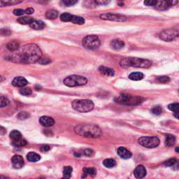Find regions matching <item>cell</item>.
<instances>
[{
  "mask_svg": "<svg viewBox=\"0 0 179 179\" xmlns=\"http://www.w3.org/2000/svg\"><path fill=\"white\" fill-rule=\"evenodd\" d=\"M29 116H30V115H29V113L25 112V111H23V112L19 113L18 114L17 118H18L19 120H26V119L28 118Z\"/></svg>",
  "mask_w": 179,
  "mask_h": 179,
  "instance_id": "cell-35",
  "label": "cell"
},
{
  "mask_svg": "<svg viewBox=\"0 0 179 179\" xmlns=\"http://www.w3.org/2000/svg\"><path fill=\"white\" fill-rule=\"evenodd\" d=\"M157 2L158 1H153V0H149V1H145L144 4L146 6H148V7H156V5L157 4Z\"/></svg>",
  "mask_w": 179,
  "mask_h": 179,
  "instance_id": "cell-43",
  "label": "cell"
},
{
  "mask_svg": "<svg viewBox=\"0 0 179 179\" xmlns=\"http://www.w3.org/2000/svg\"><path fill=\"white\" fill-rule=\"evenodd\" d=\"M116 102L126 105H138L144 101V99L139 97H134L128 94H121L115 99Z\"/></svg>",
  "mask_w": 179,
  "mask_h": 179,
  "instance_id": "cell-5",
  "label": "cell"
},
{
  "mask_svg": "<svg viewBox=\"0 0 179 179\" xmlns=\"http://www.w3.org/2000/svg\"><path fill=\"white\" fill-rule=\"evenodd\" d=\"M138 142L141 146L148 148L158 147L160 143V139L156 136H142L139 139Z\"/></svg>",
  "mask_w": 179,
  "mask_h": 179,
  "instance_id": "cell-8",
  "label": "cell"
},
{
  "mask_svg": "<svg viewBox=\"0 0 179 179\" xmlns=\"http://www.w3.org/2000/svg\"><path fill=\"white\" fill-rule=\"evenodd\" d=\"M103 164H104L105 167L111 169L114 167L116 166V162L113 160V159L109 158V159H106V160L103 161Z\"/></svg>",
  "mask_w": 179,
  "mask_h": 179,
  "instance_id": "cell-26",
  "label": "cell"
},
{
  "mask_svg": "<svg viewBox=\"0 0 179 179\" xmlns=\"http://www.w3.org/2000/svg\"><path fill=\"white\" fill-rule=\"evenodd\" d=\"M72 168L71 167H65L63 170V177L62 179H69L71 178V173H72Z\"/></svg>",
  "mask_w": 179,
  "mask_h": 179,
  "instance_id": "cell-25",
  "label": "cell"
},
{
  "mask_svg": "<svg viewBox=\"0 0 179 179\" xmlns=\"http://www.w3.org/2000/svg\"><path fill=\"white\" fill-rule=\"evenodd\" d=\"M11 163L15 169H21L24 166L23 158L18 155L14 156L11 159Z\"/></svg>",
  "mask_w": 179,
  "mask_h": 179,
  "instance_id": "cell-11",
  "label": "cell"
},
{
  "mask_svg": "<svg viewBox=\"0 0 179 179\" xmlns=\"http://www.w3.org/2000/svg\"><path fill=\"white\" fill-rule=\"evenodd\" d=\"M34 21V20L33 18L28 16L21 17L18 19V22L19 23L22 24V25H30Z\"/></svg>",
  "mask_w": 179,
  "mask_h": 179,
  "instance_id": "cell-24",
  "label": "cell"
},
{
  "mask_svg": "<svg viewBox=\"0 0 179 179\" xmlns=\"http://www.w3.org/2000/svg\"><path fill=\"white\" fill-rule=\"evenodd\" d=\"M179 32L178 29H167L161 32L160 38L164 41H172L178 37Z\"/></svg>",
  "mask_w": 179,
  "mask_h": 179,
  "instance_id": "cell-9",
  "label": "cell"
},
{
  "mask_svg": "<svg viewBox=\"0 0 179 179\" xmlns=\"http://www.w3.org/2000/svg\"><path fill=\"white\" fill-rule=\"evenodd\" d=\"M38 62H39V64H41V65H48V64H50L51 62V60L48 57H41L40 59H39V61H38Z\"/></svg>",
  "mask_w": 179,
  "mask_h": 179,
  "instance_id": "cell-37",
  "label": "cell"
},
{
  "mask_svg": "<svg viewBox=\"0 0 179 179\" xmlns=\"http://www.w3.org/2000/svg\"><path fill=\"white\" fill-rule=\"evenodd\" d=\"M7 48L9 51H13V52H14V51H17V50L20 48V43L18 41H11V42H9L7 44Z\"/></svg>",
  "mask_w": 179,
  "mask_h": 179,
  "instance_id": "cell-27",
  "label": "cell"
},
{
  "mask_svg": "<svg viewBox=\"0 0 179 179\" xmlns=\"http://www.w3.org/2000/svg\"><path fill=\"white\" fill-rule=\"evenodd\" d=\"M98 70L101 74L108 76H113L115 75V71L113 69L109 68L104 66H100L99 67Z\"/></svg>",
  "mask_w": 179,
  "mask_h": 179,
  "instance_id": "cell-17",
  "label": "cell"
},
{
  "mask_svg": "<svg viewBox=\"0 0 179 179\" xmlns=\"http://www.w3.org/2000/svg\"><path fill=\"white\" fill-rule=\"evenodd\" d=\"M176 151L177 153H178V148H176Z\"/></svg>",
  "mask_w": 179,
  "mask_h": 179,
  "instance_id": "cell-48",
  "label": "cell"
},
{
  "mask_svg": "<svg viewBox=\"0 0 179 179\" xmlns=\"http://www.w3.org/2000/svg\"><path fill=\"white\" fill-rule=\"evenodd\" d=\"M10 138L12 139V141H16L22 139L23 137H22L21 133L19 131L13 130L10 133Z\"/></svg>",
  "mask_w": 179,
  "mask_h": 179,
  "instance_id": "cell-28",
  "label": "cell"
},
{
  "mask_svg": "<svg viewBox=\"0 0 179 179\" xmlns=\"http://www.w3.org/2000/svg\"><path fill=\"white\" fill-rule=\"evenodd\" d=\"M176 143V138L174 135L172 134H168L167 135L166 139H165V144L166 146L169 147L173 146Z\"/></svg>",
  "mask_w": 179,
  "mask_h": 179,
  "instance_id": "cell-23",
  "label": "cell"
},
{
  "mask_svg": "<svg viewBox=\"0 0 179 179\" xmlns=\"http://www.w3.org/2000/svg\"><path fill=\"white\" fill-rule=\"evenodd\" d=\"M74 130L77 134L87 138H99L102 134L101 129L97 125L92 124L78 125L75 127Z\"/></svg>",
  "mask_w": 179,
  "mask_h": 179,
  "instance_id": "cell-2",
  "label": "cell"
},
{
  "mask_svg": "<svg viewBox=\"0 0 179 179\" xmlns=\"http://www.w3.org/2000/svg\"><path fill=\"white\" fill-rule=\"evenodd\" d=\"M134 175L136 178L142 179L144 178L146 175V169L143 165H139L134 171Z\"/></svg>",
  "mask_w": 179,
  "mask_h": 179,
  "instance_id": "cell-12",
  "label": "cell"
},
{
  "mask_svg": "<svg viewBox=\"0 0 179 179\" xmlns=\"http://www.w3.org/2000/svg\"><path fill=\"white\" fill-rule=\"evenodd\" d=\"M109 2H110L109 1H103V0H101V1H95V3L99 5H106Z\"/></svg>",
  "mask_w": 179,
  "mask_h": 179,
  "instance_id": "cell-47",
  "label": "cell"
},
{
  "mask_svg": "<svg viewBox=\"0 0 179 179\" xmlns=\"http://www.w3.org/2000/svg\"><path fill=\"white\" fill-rule=\"evenodd\" d=\"M57 15H58V13L55 10H49L45 13V16H46L48 19L50 20H54L57 18Z\"/></svg>",
  "mask_w": 179,
  "mask_h": 179,
  "instance_id": "cell-30",
  "label": "cell"
},
{
  "mask_svg": "<svg viewBox=\"0 0 179 179\" xmlns=\"http://www.w3.org/2000/svg\"><path fill=\"white\" fill-rule=\"evenodd\" d=\"M39 123L44 127H51L55 124V120L48 116H41L39 119Z\"/></svg>",
  "mask_w": 179,
  "mask_h": 179,
  "instance_id": "cell-16",
  "label": "cell"
},
{
  "mask_svg": "<svg viewBox=\"0 0 179 179\" xmlns=\"http://www.w3.org/2000/svg\"><path fill=\"white\" fill-rule=\"evenodd\" d=\"M111 45L112 48L114 50H120L125 46L124 41L119 40V39H114L111 42Z\"/></svg>",
  "mask_w": 179,
  "mask_h": 179,
  "instance_id": "cell-20",
  "label": "cell"
},
{
  "mask_svg": "<svg viewBox=\"0 0 179 179\" xmlns=\"http://www.w3.org/2000/svg\"><path fill=\"white\" fill-rule=\"evenodd\" d=\"M83 174L82 178H85V177H87V176H90L93 177L96 176V174H97V170L93 167L83 168Z\"/></svg>",
  "mask_w": 179,
  "mask_h": 179,
  "instance_id": "cell-18",
  "label": "cell"
},
{
  "mask_svg": "<svg viewBox=\"0 0 179 179\" xmlns=\"http://www.w3.org/2000/svg\"><path fill=\"white\" fill-rule=\"evenodd\" d=\"M12 145L14 147H23L27 144V141L24 139H21L16 141H12Z\"/></svg>",
  "mask_w": 179,
  "mask_h": 179,
  "instance_id": "cell-31",
  "label": "cell"
},
{
  "mask_svg": "<svg viewBox=\"0 0 179 179\" xmlns=\"http://www.w3.org/2000/svg\"><path fill=\"white\" fill-rule=\"evenodd\" d=\"M100 18L105 21H111L116 22H125L126 21L127 18L125 15L121 14H115V13H104L101 14Z\"/></svg>",
  "mask_w": 179,
  "mask_h": 179,
  "instance_id": "cell-10",
  "label": "cell"
},
{
  "mask_svg": "<svg viewBox=\"0 0 179 179\" xmlns=\"http://www.w3.org/2000/svg\"><path fill=\"white\" fill-rule=\"evenodd\" d=\"M177 3H178V1H158V2H157V4L156 5V9L158 10H166V9H168L169 8L172 7V6L176 4Z\"/></svg>",
  "mask_w": 179,
  "mask_h": 179,
  "instance_id": "cell-13",
  "label": "cell"
},
{
  "mask_svg": "<svg viewBox=\"0 0 179 179\" xmlns=\"http://www.w3.org/2000/svg\"><path fill=\"white\" fill-rule=\"evenodd\" d=\"M24 13H25V11L21 9H17L13 10V14L15 15H18V16L23 15Z\"/></svg>",
  "mask_w": 179,
  "mask_h": 179,
  "instance_id": "cell-44",
  "label": "cell"
},
{
  "mask_svg": "<svg viewBox=\"0 0 179 179\" xmlns=\"http://www.w3.org/2000/svg\"><path fill=\"white\" fill-rule=\"evenodd\" d=\"M120 66L124 67H136V68H149L152 65V62L148 59L138 57H125L120 60Z\"/></svg>",
  "mask_w": 179,
  "mask_h": 179,
  "instance_id": "cell-3",
  "label": "cell"
},
{
  "mask_svg": "<svg viewBox=\"0 0 179 179\" xmlns=\"http://www.w3.org/2000/svg\"><path fill=\"white\" fill-rule=\"evenodd\" d=\"M9 104V100L5 97H0V108L7 106Z\"/></svg>",
  "mask_w": 179,
  "mask_h": 179,
  "instance_id": "cell-36",
  "label": "cell"
},
{
  "mask_svg": "<svg viewBox=\"0 0 179 179\" xmlns=\"http://www.w3.org/2000/svg\"><path fill=\"white\" fill-rule=\"evenodd\" d=\"M151 112H152L154 115L159 116V115H160L161 113H162V108L160 106H157L152 109Z\"/></svg>",
  "mask_w": 179,
  "mask_h": 179,
  "instance_id": "cell-38",
  "label": "cell"
},
{
  "mask_svg": "<svg viewBox=\"0 0 179 179\" xmlns=\"http://www.w3.org/2000/svg\"><path fill=\"white\" fill-rule=\"evenodd\" d=\"M168 109L170 111H173L175 113H178L179 112V104L178 103H174V104H171L168 106Z\"/></svg>",
  "mask_w": 179,
  "mask_h": 179,
  "instance_id": "cell-32",
  "label": "cell"
},
{
  "mask_svg": "<svg viewBox=\"0 0 179 179\" xmlns=\"http://www.w3.org/2000/svg\"><path fill=\"white\" fill-rule=\"evenodd\" d=\"M144 74L142 72H132L129 75V78L132 81H141L144 78Z\"/></svg>",
  "mask_w": 179,
  "mask_h": 179,
  "instance_id": "cell-22",
  "label": "cell"
},
{
  "mask_svg": "<svg viewBox=\"0 0 179 179\" xmlns=\"http://www.w3.org/2000/svg\"><path fill=\"white\" fill-rule=\"evenodd\" d=\"M71 18H72V15L69 14L67 13H64L60 15V19L63 22H71Z\"/></svg>",
  "mask_w": 179,
  "mask_h": 179,
  "instance_id": "cell-34",
  "label": "cell"
},
{
  "mask_svg": "<svg viewBox=\"0 0 179 179\" xmlns=\"http://www.w3.org/2000/svg\"><path fill=\"white\" fill-rule=\"evenodd\" d=\"M27 160L29 161V162H38V161L40 160L41 157L39 155H38L37 153H34V152H30L27 154Z\"/></svg>",
  "mask_w": 179,
  "mask_h": 179,
  "instance_id": "cell-21",
  "label": "cell"
},
{
  "mask_svg": "<svg viewBox=\"0 0 179 179\" xmlns=\"http://www.w3.org/2000/svg\"><path fill=\"white\" fill-rule=\"evenodd\" d=\"M82 154L84 155V156H85L91 157L94 155V151H93L92 149L87 148V149H85V150L83 151Z\"/></svg>",
  "mask_w": 179,
  "mask_h": 179,
  "instance_id": "cell-40",
  "label": "cell"
},
{
  "mask_svg": "<svg viewBox=\"0 0 179 179\" xmlns=\"http://www.w3.org/2000/svg\"><path fill=\"white\" fill-rule=\"evenodd\" d=\"M76 3L77 1H73V0H65V1H62V4L67 6V7H71V6L74 5Z\"/></svg>",
  "mask_w": 179,
  "mask_h": 179,
  "instance_id": "cell-42",
  "label": "cell"
},
{
  "mask_svg": "<svg viewBox=\"0 0 179 179\" xmlns=\"http://www.w3.org/2000/svg\"><path fill=\"white\" fill-rule=\"evenodd\" d=\"M50 149H51V147L48 146V145H43V146H41V150L42 152H47V151H48Z\"/></svg>",
  "mask_w": 179,
  "mask_h": 179,
  "instance_id": "cell-45",
  "label": "cell"
},
{
  "mask_svg": "<svg viewBox=\"0 0 179 179\" xmlns=\"http://www.w3.org/2000/svg\"><path fill=\"white\" fill-rule=\"evenodd\" d=\"M74 110L81 113L90 112L94 109V103L89 99H76L71 104Z\"/></svg>",
  "mask_w": 179,
  "mask_h": 179,
  "instance_id": "cell-4",
  "label": "cell"
},
{
  "mask_svg": "<svg viewBox=\"0 0 179 179\" xmlns=\"http://www.w3.org/2000/svg\"><path fill=\"white\" fill-rule=\"evenodd\" d=\"M41 57L42 53L39 47L34 43H29L14 51L9 56V59L14 62L32 64L39 61Z\"/></svg>",
  "mask_w": 179,
  "mask_h": 179,
  "instance_id": "cell-1",
  "label": "cell"
},
{
  "mask_svg": "<svg viewBox=\"0 0 179 179\" xmlns=\"http://www.w3.org/2000/svg\"><path fill=\"white\" fill-rule=\"evenodd\" d=\"M157 80H158L159 82H160V83H167L169 82L170 78H169V77L166 76H162L158 77V78H157Z\"/></svg>",
  "mask_w": 179,
  "mask_h": 179,
  "instance_id": "cell-39",
  "label": "cell"
},
{
  "mask_svg": "<svg viewBox=\"0 0 179 179\" xmlns=\"http://www.w3.org/2000/svg\"><path fill=\"white\" fill-rule=\"evenodd\" d=\"M34 9L33 8H28V9H27L25 11V13H27V14L28 15H31L34 13Z\"/></svg>",
  "mask_w": 179,
  "mask_h": 179,
  "instance_id": "cell-46",
  "label": "cell"
},
{
  "mask_svg": "<svg viewBox=\"0 0 179 179\" xmlns=\"http://www.w3.org/2000/svg\"><path fill=\"white\" fill-rule=\"evenodd\" d=\"M83 47L89 50H96L101 45V41L96 35H88L83 39Z\"/></svg>",
  "mask_w": 179,
  "mask_h": 179,
  "instance_id": "cell-7",
  "label": "cell"
},
{
  "mask_svg": "<svg viewBox=\"0 0 179 179\" xmlns=\"http://www.w3.org/2000/svg\"><path fill=\"white\" fill-rule=\"evenodd\" d=\"M71 22L72 23L76 24V25H83L85 23V20L83 18L77 15H72Z\"/></svg>",
  "mask_w": 179,
  "mask_h": 179,
  "instance_id": "cell-29",
  "label": "cell"
},
{
  "mask_svg": "<svg viewBox=\"0 0 179 179\" xmlns=\"http://www.w3.org/2000/svg\"><path fill=\"white\" fill-rule=\"evenodd\" d=\"M117 153L119 156L120 158L124 160H127V159H130L132 157V154L130 151H129L127 148H124V147H120L117 150Z\"/></svg>",
  "mask_w": 179,
  "mask_h": 179,
  "instance_id": "cell-14",
  "label": "cell"
},
{
  "mask_svg": "<svg viewBox=\"0 0 179 179\" xmlns=\"http://www.w3.org/2000/svg\"><path fill=\"white\" fill-rule=\"evenodd\" d=\"M27 83H28V81L26 80V78L21 76L15 77V78L12 81V85L15 87H22L25 86Z\"/></svg>",
  "mask_w": 179,
  "mask_h": 179,
  "instance_id": "cell-15",
  "label": "cell"
},
{
  "mask_svg": "<svg viewBox=\"0 0 179 179\" xmlns=\"http://www.w3.org/2000/svg\"><path fill=\"white\" fill-rule=\"evenodd\" d=\"M176 163V159H170V160H169L167 161H166L164 163V165H165L166 167H172L174 166V165Z\"/></svg>",
  "mask_w": 179,
  "mask_h": 179,
  "instance_id": "cell-41",
  "label": "cell"
},
{
  "mask_svg": "<svg viewBox=\"0 0 179 179\" xmlns=\"http://www.w3.org/2000/svg\"><path fill=\"white\" fill-rule=\"evenodd\" d=\"M29 25L32 28L36 29V30H41V29L44 28L45 26V23L41 21H34Z\"/></svg>",
  "mask_w": 179,
  "mask_h": 179,
  "instance_id": "cell-19",
  "label": "cell"
},
{
  "mask_svg": "<svg viewBox=\"0 0 179 179\" xmlns=\"http://www.w3.org/2000/svg\"><path fill=\"white\" fill-rule=\"evenodd\" d=\"M19 92L22 95H24V96H28V95H30L32 93V91L29 87H23V88L20 90Z\"/></svg>",
  "mask_w": 179,
  "mask_h": 179,
  "instance_id": "cell-33",
  "label": "cell"
},
{
  "mask_svg": "<svg viewBox=\"0 0 179 179\" xmlns=\"http://www.w3.org/2000/svg\"><path fill=\"white\" fill-rule=\"evenodd\" d=\"M63 82L67 86L72 87L85 85L87 83V79L82 76L71 75L65 78Z\"/></svg>",
  "mask_w": 179,
  "mask_h": 179,
  "instance_id": "cell-6",
  "label": "cell"
}]
</instances>
